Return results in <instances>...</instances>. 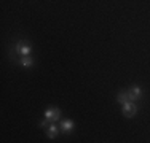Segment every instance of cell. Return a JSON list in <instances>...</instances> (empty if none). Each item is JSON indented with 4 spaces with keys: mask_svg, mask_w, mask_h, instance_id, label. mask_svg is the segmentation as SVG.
I'll list each match as a JSON object with an SVG mask.
<instances>
[{
    "mask_svg": "<svg viewBox=\"0 0 150 143\" xmlns=\"http://www.w3.org/2000/svg\"><path fill=\"white\" fill-rule=\"evenodd\" d=\"M121 113L125 114V118H133L136 113H137V105L134 102H126L121 105Z\"/></svg>",
    "mask_w": 150,
    "mask_h": 143,
    "instance_id": "cell-3",
    "label": "cell"
},
{
    "mask_svg": "<svg viewBox=\"0 0 150 143\" xmlns=\"http://www.w3.org/2000/svg\"><path fill=\"white\" fill-rule=\"evenodd\" d=\"M59 132H61V129H59V126L56 123H50L48 127H46V135H48V138H51V140L58 137Z\"/></svg>",
    "mask_w": 150,
    "mask_h": 143,
    "instance_id": "cell-6",
    "label": "cell"
},
{
    "mask_svg": "<svg viewBox=\"0 0 150 143\" xmlns=\"http://www.w3.org/2000/svg\"><path fill=\"white\" fill-rule=\"evenodd\" d=\"M117 102H118L120 105H123V103L129 102V95H128V91H120L118 94H117Z\"/></svg>",
    "mask_w": 150,
    "mask_h": 143,
    "instance_id": "cell-8",
    "label": "cell"
},
{
    "mask_svg": "<svg viewBox=\"0 0 150 143\" xmlns=\"http://www.w3.org/2000/svg\"><path fill=\"white\" fill-rule=\"evenodd\" d=\"M128 95H129V100L131 102H139L142 99V88L141 86H133V88L128 91Z\"/></svg>",
    "mask_w": 150,
    "mask_h": 143,
    "instance_id": "cell-4",
    "label": "cell"
},
{
    "mask_svg": "<svg viewBox=\"0 0 150 143\" xmlns=\"http://www.w3.org/2000/svg\"><path fill=\"white\" fill-rule=\"evenodd\" d=\"M48 123H50V121L45 118L43 121H40V123H38V126H40V127H46V126H48Z\"/></svg>",
    "mask_w": 150,
    "mask_h": 143,
    "instance_id": "cell-9",
    "label": "cell"
},
{
    "mask_svg": "<svg viewBox=\"0 0 150 143\" xmlns=\"http://www.w3.org/2000/svg\"><path fill=\"white\" fill-rule=\"evenodd\" d=\"M43 116L50 121V123H58L61 119V110L58 107H48V108L45 110Z\"/></svg>",
    "mask_w": 150,
    "mask_h": 143,
    "instance_id": "cell-2",
    "label": "cell"
},
{
    "mask_svg": "<svg viewBox=\"0 0 150 143\" xmlns=\"http://www.w3.org/2000/svg\"><path fill=\"white\" fill-rule=\"evenodd\" d=\"M59 129H61L62 134H70V132H74L75 124H74L72 119H62V121H61V124H59Z\"/></svg>",
    "mask_w": 150,
    "mask_h": 143,
    "instance_id": "cell-5",
    "label": "cell"
},
{
    "mask_svg": "<svg viewBox=\"0 0 150 143\" xmlns=\"http://www.w3.org/2000/svg\"><path fill=\"white\" fill-rule=\"evenodd\" d=\"M18 64H19L21 67H24V69H30V67L35 64V60H34V57H32L30 54L29 56H21L19 60H18Z\"/></svg>",
    "mask_w": 150,
    "mask_h": 143,
    "instance_id": "cell-7",
    "label": "cell"
},
{
    "mask_svg": "<svg viewBox=\"0 0 150 143\" xmlns=\"http://www.w3.org/2000/svg\"><path fill=\"white\" fill-rule=\"evenodd\" d=\"M15 51L18 56H29L32 53V45L27 40H19L15 45Z\"/></svg>",
    "mask_w": 150,
    "mask_h": 143,
    "instance_id": "cell-1",
    "label": "cell"
}]
</instances>
